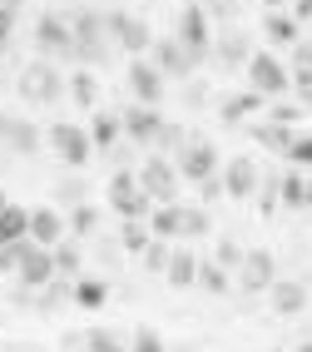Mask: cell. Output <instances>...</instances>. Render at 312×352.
I'll use <instances>...</instances> for the list:
<instances>
[{
  "instance_id": "cell-36",
  "label": "cell",
  "mask_w": 312,
  "mask_h": 352,
  "mask_svg": "<svg viewBox=\"0 0 312 352\" xmlns=\"http://www.w3.org/2000/svg\"><path fill=\"white\" fill-rule=\"evenodd\" d=\"M139 258H144V268H149V273H169V258H174V248L164 243V239H154V243L144 248Z\"/></svg>"
},
{
  "instance_id": "cell-46",
  "label": "cell",
  "mask_w": 312,
  "mask_h": 352,
  "mask_svg": "<svg viewBox=\"0 0 312 352\" xmlns=\"http://www.w3.org/2000/svg\"><path fill=\"white\" fill-rule=\"evenodd\" d=\"M183 100H188V104H208V85H203V80L194 75V80L183 85Z\"/></svg>"
},
{
  "instance_id": "cell-4",
  "label": "cell",
  "mask_w": 312,
  "mask_h": 352,
  "mask_svg": "<svg viewBox=\"0 0 312 352\" xmlns=\"http://www.w3.org/2000/svg\"><path fill=\"white\" fill-rule=\"evenodd\" d=\"M35 55L40 60H75V25H69V15L60 10H45L35 20Z\"/></svg>"
},
{
  "instance_id": "cell-33",
  "label": "cell",
  "mask_w": 312,
  "mask_h": 352,
  "mask_svg": "<svg viewBox=\"0 0 312 352\" xmlns=\"http://www.w3.org/2000/svg\"><path fill=\"white\" fill-rule=\"evenodd\" d=\"M278 204H282V174H268V179L258 184V208H263V219H268Z\"/></svg>"
},
{
  "instance_id": "cell-7",
  "label": "cell",
  "mask_w": 312,
  "mask_h": 352,
  "mask_svg": "<svg viewBox=\"0 0 312 352\" xmlns=\"http://www.w3.org/2000/svg\"><path fill=\"white\" fill-rule=\"evenodd\" d=\"M45 144H50L69 169H80V164H89V154H94V139H89V124H69V120H60V124H50L45 129Z\"/></svg>"
},
{
  "instance_id": "cell-32",
  "label": "cell",
  "mask_w": 312,
  "mask_h": 352,
  "mask_svg": "<svg viewBox=\"0 0 312 352\" xmlns=\"http://www.w3.org/2000/svg\"><path fill=\"white\" fill-rule=\"evenodd\" d=\"M55 273L65 278V283H80V253H75V243L55 248Z\"/></svg>"
},
{
  "instance_id": "cell-49",
  "label": "cell",
  "mask_w": 312,
  "mask_h": 352,
  "mask_svg": "<svg viewBox=\"0 0 312 352\" xmlns=\"http://www.w3.org/2000/svg\"><path fill=\"white\" fill-rule=\"evenodd\" d=\"M293 20L307 25V20H312V0H293Z\"/></svg>"
},
{
  "instance_id": "cell-21",
  "label": "cell",
  "mask_w": 312,
  "mask_h": 352,
  "mask_svg": "<svg viewBox=\"0 0 312 352\" xmlns=\"http://www.w3.org/2000/svg\"><path fill=\"white\" fill-rule=\"evenodd\" d=\"M89 139H94V149H119L124 144V120H119L114 109H94L89 114Z\"/></svg>"
},
{
  "instance_id": "cell-15",
  "label": "cell",
  "mask_w": 312,
  "mask_h": 352,
  "mask_svg": "<svg viewBox=\"0 0 312 352\" xmlns=\"http://www.w3.org/2000/svg\"><path fill=\"white\" fill-rule=\"evenodd\" d=\"M238 283H243V293H268L278 283V263L268 248H248L243 268H238Z\"/></svg>"
},
{
  "instance_id": "cell-48",
  "label": "cell",
  "mask_w": 312,
  "mask_h": 352,
  "mask_svg": "<svg viewBox=\"0 0 312 352\" xmlns=\"http://www.w3.org/2000/svg\"><path fill=\"white\" fill-rule=\"evenodd\" d=\"M10 30H15V10H5V6H0V50H5Z\"/></svg>"
},
{
  "instance_id": "cell-43",
  "label": "cell",
  "mask_w": 312,
  "mask_h": 352,
  "mask_svg": "<svg viewBox=\"0 0 312 352\" xmlns=\"http://www.w3.org/2000/svg\"><path fill=\"white\" fill-rule=\"evenodd\" d=\"M287 159H293L298 169H312V134H298L293 149H287Z\"/></svg>"
},
{
  "instance_id": "cell-29",
  "label": "cell",
  "mask_w": 312,
  "mask_h": 352,
  "mask_svg": "<svg viewBox=\"0 0 312 352\" xmlns=\"http://www.w3.org/2000/svg\"><path fill=\"white\" fill-rule=\"evenodd\" d=\"M104 298H109V288L100 283V278H80V283H75V302H80V308H104Z\"/></svg>"
},
{
  "instance_id": "cell-44",
  "label": "cell",
  "mask_w": 312,
  "mask_h": 352,
  "mask_svg": "<svg viewBox=\"0 0 312 352\" xmlns=\"http://www.w3.org/2000/svg\"><path fill=\"white\" fill-rule=\"evenodd\" d=\"M293 95L302 109H312V69H293Z\"/></svg>"
},
{
  "instance_id": "cell-27",
  "label": "cell",
  "mask_w": 312,
  "mask_h": 352,
  "mask_svg": "<svg viewBox=\"0 0 312 352\" xmlns=\"http://www.w3.org/2000/svg\"><path fill=\"white\" fill-rule=\"evenodd\" d=\"M253 139H258L263 149H273V154H287V149H293V139H298V129H282V124H268V120H263V124L253 129Z\"/></svg>"
},
{
  "instance_id": "cell-5",
  "label": "cell",
  "mask_w": 312,
  "mask_h": 352,
  "mask_svg": "<svg viewBox=\"0 0 312 352\" xmlns=\"http://www.w3.org/2000/svg\"><path fill=\"white\" fill-rule=\"evenodd\" d=\"M69 25H75V60L85 65H100L109 55V25H104V10H75L69 15Z\"/></svg>"
},
{
  "instance_id": "cell-8",
  "label": "cell",
  "mask_w": 312,
  "mask_h": 352,
  "mask_svg": "<svg viewBox=\"0 0 312 352\" xmlns=\"http://www.w3.org/2000/svg\"><path fill=\"white\" fill-rule=\"evenodd\" d=\"M104 25H109L114 50H124V55H149V50H154L149 20H139V15H129V10H109V15H104Z\"/></svg>"
},
{
  "instance_id": "cell-51",
  "label": "cell",
  "mask_w": 312,
  "mask_h": 352,
  "mask_svg": "<svg viewBox=\"0 0 312 352\" xmlns=\"http://www.w3.org/2000/svg\"><path fill=\"white\" fill-rule=\"evenodd\" d=\"M5 208H10V199H5V194H0V219H5Z\"/></svg>"
},
{
  "instance_id": "cell-16",
  "label": "cell",
  "mask_w": 312,
  "mask_h": 352,
  "mask_svg": "<svg viewBox=\"0 0 312 352\" xmlns=\"http://www.w3.org/2000/svg\"><path fill=\"white\" fill-rule=\"evenodd\" d=\"M40 139H45V134L25 120V114H5V109H0V144H5L10 154H35Z\"/></svg>"
},
{
  "instance_id": "cell-42",
  "label": "cell",
  "mask_w": 312,
  "mask_h": 352,
  "mask_svg": "<svg viewBox=\"0 0 312 352\" xmlns=\"http://www.w3.org/2000/svg\"><path fill=\"white\" fill-rule=\"evenodd\" d=\"M129 352H169V347H164V338L154 333V327H139L134 342H129Z\"/></svg>"
},
{
  "instance_id": "cell-54",
  "label": "cell",
  "mask_w": 312,
  "mask_h": 352,
  "mask_svg": "<svg viewBox=\"0 0 312 352\" xmlns=\"http://www.w3.org/2000/svg\"><path fill=\"white\" fill-rule=\"evenodd\" d=\"M298 352H312V338H307V342H302V347H298Z\"/></svg>"
},
{
  "instance_id": "cell-17",
  "label": "cell",
  "mask_w": 312,
  "mask_h": 352,
  "mask_svg": "<svg viewBox=\"0 0 312 352\" xmlns=\"http://www.w3.org/2000/svg\"><path fill=\"white\" fill-rule=\"evenodd\" d=\"M258 50H253V45H248V35L243 30H223L219 40H213V65H219V69H248V60H253Z\"/></svg>"
},
{
  "instance_id": "cell-23",
  "label": "cell",
  "mask_w": 312,
  "mask_h": 352,
  "mask_svg": "<svg viewBox=\"0 0 312 352\" xmlns=\"http://www.w3.org/2000/svg\"><path fill=\"white\" fill-rule=\"evenodd\" d=\"M199 263H203V258H199L194 248H174L169 273H164V278H169L174 288H194V283H199Z\"/></svg>"
},
{
  "instance_id": "cell-47",
  "label": "cell",
  "mask_w": 312,
  "mask_h": 352,
  "mask_svg": "<svg viewBox=\"0 0 312 352\" xmlns=\"http://www.w3.org/2000/svg\"><path fill=\"white\" fill-rule=\"evenodd\" d=\"M293 60H298V69H312V40H298L293 45Z\"/></svg>"
},
{
  "instance_id": "cell-14",
  "label": "cell",
  "mask_w": 312,
  "mask_h": 352,
  "mask_svg": "<svg viewBox=\"0 0 312 352\" xmlns=\"http://www.w3.org/2000/svg\"><path fill=\"white\" fill-rule=\"evenodd\" d=\"M164 85H169V80L159 75V65H154V60H129V95H134V104L159 109Z\"/></svg>"
},
{
  "instance_id": "cell-18",
  "label": "cell",
  "mask_w": 312,
  "mask_h": 352,
  "mask_svg": "<svg viewBox=\"0 0 312 352\" xmlns=\"http://www.w3.org/2000/svg\"><path fill=\"white\" fill-rule=\"evenodd\" d=\"M65 233H69V223L60 219V208H30V243L55 253L65 243Z\"/></svg>"
},
{
  "instance_id": "cell-41",
  "label": "cell",
  "mask_w": 312,
  "mask_h": 352,
  "mask_svg": "<svg viewBox=\"0 0 312 352\" xmlns=\"http://www.w3.org/2000/svg\"><path fill=\"white\" fill-rule=\"evenodd\" d=\"M302 120V104H268V124H282V129H293Z\"/></svg>"
},
{
  "instance_id": "cell-26",
  "label": "cell",
  "mask_w": 312,
  "mask_h": 352,
  "mask_svg": "<svg viewBox=\"0 0 312 352\" xmlns=\"http://www.w3.org/2000/svg\"><path fill=\"white\" fill-rule=\"evenodd\" d=\"M149 233H154V239H164V243L179 239V233H183V204L154 208V214H149Z\"/></svg>"
},
{
  "instance_id": "cell-12",
  "label": "cell",
  "mask_w": 312,
  "mask_h": 352,
  "mask_svg": "<svg viewBox=\"0 0 312 352\" xmlns=\"http://www.w3.org/2000/svg\"><path fill=\"white\" fill-rule=\"evenodd\" d=\"M174 164H179V174H183L188 184H208V179L223 174V169H219V149H213L208 139H199V134L183 144V154H179Z\"/></svg>"
},
{
  "instance_id": "cell-3",
  "label": "cell",
  "mask_w": 312,
  "mask_h": 352,
  "mask_svg": "<svg viewBox=\"0 0 312 352\" xmlns=\"http://www.w3.org/2000/svg\"><path fill=\"white\" fill-rule=\"evenodd\" d=\"M139 184H144V194L154 199V208H169V204H179L183 174H179V164H174V159H164V154H149V159L139 164Z\"/></svg>"
},
{
  "instance_id": "cell-30",
  "label": "cell",
  "mask_w": 312,
  "mask_h": 352,
  "mask_svg": "<svg viewBox=\"0 0 312 352\" xmlns=\"http://www.w3.org/2000/svg\"><path fill=\"white\" fill-rule=\"evenodd\" d=\"M199 288L213 293V298H223V293H228V273L213 263V258H203V263H199Z\"/></svg>"
},
{
  "instance_id": "cell-28",
  "label": "cell",
  "mask_w": 312,
  "mask_h": 352,
  "mask_svg": "<svg viewBox=\"0 0 312 352\" xmlns=\"http://www.w3.org/2000/svg\"><path fill=\"white\" fill-rule=\"evenodd\" d=\"M69 100H75L80 109H100V89H94L89 69H75V75H69Z\"/></svg>"
},
{
  "instance_id": "cell-9",
  "label": "cell",
  "mask_w": 312,
  "mask_h": 352,
  "mask_svg": "<svg viewBox=\"0 0 312 352\" xmlns=\"http://www.w3.org/2000/svg\"><path fill=\"white\" fill-rule=\"evenodd\" d=\"M15 278L25 283V293H45L50 283H60V273H55V253L25 239V243H20V268H15Z\"/></svg>"
},
{
  "instance_id": "cell-35",
  "label": "cell",
  "mask_w": 312,
  "mask_h": 352,
  "mask_svg": "<svg viewBox=\"0 0 312 352\" xmlns=\"http://www.w3.org/2000/svg\"><path fill=\"white\" fill-rule=\"evenodd\" d=\"M213 228V219H208V208H183V233H179V239H203V233Z\"/></svg>"
},
{
  "instance_id": "cell-19",
  "label": "cell",
  "mask_w": 312,
  "mask_h": 352,
  "mask_svg": "<svg viewBox=\"0 0 312 352\" xmlns=\"http://www.w3.org/2000/svg\"><path fill=\"white\" fill-rule=\"evenodd\" d=\"M268 308H273L278 318H298V313H307V288L293 283V278H278V283L268 288Z\"/></svg>"
},
{
  "instance_id": "cell-11",
  "label": "cell",
  "mask_w": 312,
  "mask_h": 352,
  "mask_svg": "<svg viewBox=\"0 0 312 352\" xmlns=\"http://www.w3.org/2000/svg\"><path fill=\"white\" fill-rule=\"evenodd\" d=\"M149 60L159 65V75H164V80H183V85L194 80V69L203 65V60H199L194 50H183V45H179L174 35H169V40H154V50H149Z\"/></svg>"
},
{
  "instance_id": "cell-50",
  "label": "cell",
  "mask_w": 312,
  "mask_h": 352,
  "mask_svg": "<svg viewBox=\"0 0 312 352\" xmlns=\"http://www.w3.org/2000/svg\"><path fill=\"white\" fill-rule=\"evenodd\" d=\"M0 6H5V10H20V6H25V0H0Z\"/></svg>"
},
{
  "instance_id": "cell-10",
  "label": "cell",
  "mask_w": 312,
  "mask_h": 352,
  "mask_svg": "<svg viewBox=\"0 0 312 352\" xmlns=\"http://www.w3.org/2000/svg\"><path fill=\"white\" fill-rule=\"evenodd\" d=\"M174 40L183 45V50H194L199 60H208V55H213V30H208V10H203V6H194V0H188V6L179 10Z\"/></svg>"
},
{
  "instance_id": "cell-1",
  "label": "cell",
  "mask_w": 312,
  "mask_h": 352,
  "mask_svg": "<svg viewBox=\"0 0 312 352\" xmlns=\"http://www.w3.org/2000/svg\"><path fill=\"white\" fill-rule=\"evenodd\" d=\"M109 208L124 223H149V214H154V199L144 194V184H139V174H129V169H114L109 174Z\"/></svg>"
},
{
  "instance_id": "cell-25",
  "label": "cell",
  "mask_w": 312,
  "mask_h": 352,
  "mask_svg": "<svg viewBox=\"0 0 312 352\" xmlns=\"http://www.w3.org/2000/svg\"><path fill=\"white\" fill-rule=\"evenodd\" d=\"M263 35H268V45H298L302 40V25L287 10H268V20H263Z\"/></svg>"
},
{
  "instance_id": "cell-6",
  "label": "cell",
  "mask_w": 312,
  "mask_h": 352,
  "mask_svg": "<svg viewBox=\"0 0 312 352\" xmlns=\"http://www.w3.org/2000/svg\"><path fill=\"white\" fill-rule=\"evenodd\" d=\"M248 89H253V95H263V100H282L287 89H293V69H287L278 55L258 50V55L248 60Z\"/></svg>"
},
{
  "instance_id": "cell-20",
  "label": "cell",
  "mask_w": 312,
  "mask_h": 352,
  "mask_svg": "<svg viewBox=\"0 0 312 352\" xmlns=\"http://www.w3.org/2000/svg\"><path fill=\"white\" fill-rule=\"evenodd\" d=\"M258 184H263V179H258V164H253V159L238 154V159L223 164V189H228V199H248Z\"/></svg>"
},
{
  "instance_id": "cell-31",
  "label": "cell",
  "mask_w": 312,
  "mask_h": 352,
  "mask_svg": "<svg viewBox=\"0 0 312 352\" xmlns=\"http://www.w3.org/2000/svg\"><path fill=\"white\" fill-rule=\"evenodd\" d=\"M85 352H129V347L119 342V333H109V327H89V333H85Z\"/></svg>"
},
{
  "instance_id": "cell-39",
  "label": "cell",
  "mask_w": 312,
  "mask_h": 352,
  "mask_svg": "<svg viewBox=\"0 0 312 352\" xmlns=\"http://www.w3.org/2000/svg\"><path fill=\"white\" fill-rule=\"evenodd\" d=\"M100 228V208H89V204H80V208H69V233H94Z\"/></svg>"
},
{
  "instance_id": "cell-22",
  "label": "cell",
  "mask_w": 312,
  "mask_h": 352,
  "mask_svg": "<svg viewBox=\"0 0 312 352\" xmlns=\"http://www.w3.org/2000/svg\"><path fill=\"white\" fill-rule=\"evenodd\" d=\"M263 104H268L263 95H253V89H243V95H228V100L219 104V120H223V124H243V120H253V114H258Z\"/></svg>"
},
{
  "instance_id": "cell-37",
  "label": "cell",
  "mask_w": 312,
  "mask_h": 352,
  "mask_svg": "<svg viewBox=\"0 0 312 352\" xmlns=\"http://www.w3.org/2000/svg\"><path fill=\"white\" fill-rule=\"evenodd\" d=\"M243 258H248V248H238L233 239H223V243H219V253H213V263H219L223 273H238V268H243Z\"/></svg>"
},
{
  "instance_id": "cell-53",
  "label": "cell",
  "mask_w": 312,
  "mask_h": 352,
  "mask_svg": "<svg viewBox=\"0 0 312 352\" xmlns=\"http://www.w3.org/2000/svg\"><path fill=\"white\" fill-rule=\"evenodd\" d=\"M307 208H312V179H307Z\"/></svg>"
},
{
  "instance_id": "cell-24",
  "label": "cell",
  "mask_w": 312,
  "mask_h": 352,
  "mask_svg": "<svg viewBox=\"0 0 312 352\" xmlns=\"http://www.w3.org/2000/svg\"><path fill=\"white\" fill-rule=\"evenodd\" d=\"M30 239V208H5V219H0V253L15 248V243H25Z\"/></svg>"
},
{
  "instance_id": "cell-13",
  "label": "cell",
  "mask_w": 312,
  "mask_h": 352,
  "mask_svg": "<svg viewBox=\"0 0 312 352\" xmlns=\"http://www.w3.org/2000/svg\"><path fill=\"white\" fill-rule=\"evenodd\" d=\"M119 120H124V139H129V144H139V149H149L154 139L164 134V124H169V120H164L159 109H149V104H129Z\"/></svg>"
},
{
  "instance_id": "cell-52",
  "label": "cell",
  "mask_w": 312,
  "mask_h": 352,
  "mask_svg": "<svg viewBox=\"0 0 312 352\" xmlns=\"http://www.w3.org/2000/svg\"><path fill=\"white\" fill-rule=\"evenodd\" d=\"M263 6H268V10H282V0H263Z\"/></svg>"
},
{
  "instance_id": "cell-45",
  "label": "cell",
  "mask_w": 312,
  "mask_h": 352,
  "mask_svg": "<svg viewBox=\"0 0 312 352\" xmlns=\"http://www.w3.org/2000/svg\"><path fill=\"white\" fill-rule=\"evenodd\" d=\"M55 199L69 204V208H80V204H85V184H80V179H65L60 189H55Z\"/></svg>"
},
{
  "instance_id": "cell-38",
  "label": "cell",
  "mask_w": 312,
  "mask_h": 352,
  "mask_svg": "<svg viewBox=\"0 0 312 352\" xmlns=\"http://www.w3.org/2000/svg\"><path fill=\"white\" fill-rule=\"evenodd\" d=\"M282 204L287 208H307V179L302 174H282Z\"/></svg>"
},
{
  "instance_id": "cell-2",
  "label": "cell",
  "mask_w": 312,
  "mask_h": 352,
  "mask_svg": "<svg viewBox=\"0 0 312 352\" xmlns=\"http://www.w3.org/2000/svg\"><path fill=\"white\" fill-rule=\"evenodd\" d=\"M15 89H20V100H30V104H60L69 85H65V75H60L50 60H30L15 75Z\"/></svg>"
},
{
  "instance_id": "cell-34",
  "label": "cell",
  "mask_w": 312,
  "mask_h": 352,
  "mask_svg": "<svg viewBox=\"0 0 312 352\" xmlns=\"http://www.w3.org/2000/svg\"><path fill=\"white\" fill-rule=\"evenodd\" d=\"M188 139H194V134H183L179 124H164V134L154 139V154H164V159H169V154H183Z\"/></svg>"
},
{
  "instance_id": "cell-40",
  "label": "cell",
  "mask_w": 312,
  "mask_h": 352,
  "mask_svg": "<svg viewBox=\"0 0 312 352\" xmlns=\"http://www.w3.org/2000/svg\"><path fill=\"white\" fill-rule=\"evenodd\" d=\"M154 243V233H149V223H124V248L129 253H144Z\"/></svg>"
}]
</instances>
